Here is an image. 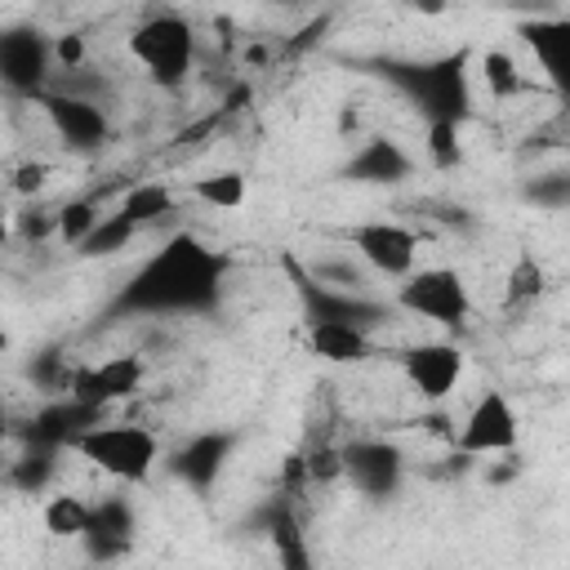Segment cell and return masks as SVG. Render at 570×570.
I'll return each instance as SVG.
<instances>
[{
    "mask_svg": "<svg viewBox=\"0 0 570 570\" xmlns=\"http://www.w3.org/2000/svg\"><path fill=\"white\" fill-rule=\"evenodd\" d=\"M227 258L214 254L191 232H174L120 289V312H200L218 298Z\"/></svg>",
    "mask_w": 570,
    "mask_h": 570,
    "instance_id": "6da1fadb",
    "label": "cell"
},
{
    "mask_svg": "<svg viewBox=\"0 0 570 570\" xmlns=\"http://www.w3.org/2000/svg\"><path fill=\"white\" fill-rule=\"evenodd\" d=\"M67 450L120 485L147 481L160 463V436L147 423H125V419H102L85 428Z\"/></svg>",
    "mask_w": 570,
    "mask_h": 570,
    "instance_id": "7a4b0ae2",
    "label": "cell"
},
{
    "mask_svg": "<svg viewBox=\"0 0 570 570\" xmlns=\"http://www.w3.org/2000/svg\"><path fill=\"white\" fill-rule=\"evenodd\" d=\"M129 53L147 71L151 85L178 89L196 67V31H191V22L183 13L156 9L129 31Z\"/></svg>",
    "mask_w": 570,
    "mask_h": 570,
    "instance_id": "3957f363",
    "label": "cell"
},
{
    "mask_svg": "<svg viewBox=\"0 0 570 570\" xmlns=\"http://www.w3.org/2000/svg\"><path fill=\"white\" fill-rule=\"evenodd\" d=\"M396 307L423 325L436 330H463L472 316V289L468 276L450 263L436 267H414L401 285H396Z\"/></svg>",
    "mask_w": 570,
    "mask_h": 570,
    "instance_id": "277c9868",
    "label": "cell"
},
{
    "mask_svg": "<svg viewBox=\"0 0 570 570\" xmlns=\"http://www.w3.org/2000/svg\"><path fill=\"white\" fill-rule=\"evenodd\" d=\"M147 383V365L138 352H116V356H102V361H80L67 370V387L62 396H71L76 405L85 410H111L129 396H138Z\"/></svg>",
    "mask_w": 570,
    "mask_h": 570,
    "instance_id": "5b68a950",
    "label": "cell"
},
{
    "mask_svg": "<svg viewBox=\"0 0 570 570\" xmlns=\"http://www.w3.org/2000/svg\"><path fill=\"white\" fill-rule=\"evenodd\" d=\"M347 245H352V254L374 276H387V281H405L419 267V232L405 227V223H396V218L356 223L347 232Z\"/></svg>",
    "mask_w": 570,
    "mask_h": 570,
    "instance_id": "8992f818",
    "label": "cell"
},
{
    "mask_svg": "<svg viewBox=\"0 0 570 570\" xmlns=\"http://www.w3.org/2000/svg\"><path fill=\"white\" fill-rule=\"evenodd\" d=\"M517 441H521V414L494 387L481 392L468 405V414H463V423L454 432V450L468 454V459H476V454H512Z\"/></svg>",
    "mask_w": 570,
    "mask_h": 570,
    "instance_id": "52a82bcc",
    "label": "cell"
},
{
    "mask_svg": "<svg viewBox=\"0 0 570 570\" xmlns=\"http://www.w3.org/2000/svg\"><path fill=\"white\" fill-rule=\"evenodd\" d=\"M53 80L49 36L36 27H4L0 31V85L18 98H40Z\"/></svg>",
    "mask_w": 570,
    "mask_h": 570,
    "instance_id": "ba28073f",
    "label": "cell"
},
{
    "mask_svg": "<svg viewBox=\"0 0 570 570\" xmlns=\"http://www.w3.org/2000/svg\"><path fill=\"white\" fill-rule=\"evenodd\" d=\"M463 370H468V356H463V347L454 338H423V343L401 352V374H405L410 392L423 396L428 405L450 401V392L459 387Z\"/></svg>",
    "mask_w": 570,
    "mask_h": 570,
    "instance_id": "9c48e42d",
    "label": "cell"
},
{
    "mask_svg": "<svg viewBox=\"0 0 570 570\" xmlns=\"http://www.w3.org/2000/svg\"><path fill=\"white\" fill-rule=\"evenodd\" d=\"M343 481H352V490L365 499H392L405 481L401 445H392L383 436H361V441L343 445Z\"/></svg>",
    "mask_w": 570,
    "mask_h": 570,
    "instance_id": "30bf717a",
    "label": "cell"
},
{
    "mask_svg": "<svg viewBox=\"0 0 570 570\" xmlns=\"http://www.w3.org/2000/svg\"><path fill=\"white\" fill-rule=\"evenodd\" d=\"M410 89H414L419 107L428 111V120L459 125L468 116V53H450V58H432V62L414 67Z\"/></svg>",
    "mask_w": 570,
    "mask_h": 570,
    "instance_id": "8fae6325",
    "label": "cell"
},
{
    "mask_svg": "<svg viewBox=\"0 0 570 570\" xmlns=\"http://www.w3.org/2000/svg\"><path fill=\"white\" fill-rule=\"evenodd\" d=\"M40 107H45V120H49L53 138L67 151L89 156V151L107 147L111 120H107L102 102H85V98H67V94H40Z\"/></svg>",
    "mask_w": 570,
    "mask_h": 570,
    "instance_id": "7c38bea8",
    "label": "cell"
},
{
    "mask_svg": "<svg viewBox=\"0 0 570 570\" xmlns=\"http://www.w3.org/2000/svg\"><path fill=\"white\" fill-rule=\"evenodd\" d=\"M85 548L94 561H116L129 543H134V503L125 494H107L89 508V525H85Z\"/></svg>",
    "mask_w": 570,
    "mask_h": 570,
    "instance_id": "4fadbf2b",
    "label": "cell"
},
{
    "mask_svg": "<svg viewBox=\"0 0 570 570\" xmlns=\"http://www.w3.org/2000/svg\"><path fill=\"white\" fill-rule=\"evenodd\" d=\"M307 347L325 365H365L379 352L374 334L352 321H307Z\"/></svg>",
    "mask_w": 570,
    "mask_h": 570,
    "instance_id": "5bb4252c",
    "label": "cell"
},
{
    "mask_svg": "<svg viewBox=\"0 0 570 570\" xmlns=\"http://www.w3.org/2000/svg\"><path fill=\"white\" fill-rule=\"evenodd\" d=\"M232 432H196L187 436L178 450H174V476H183L191 490H209L218 481V472L227 468V454H232Z\"/></svg>",
    "mask_w": 570,
    "mask_h": 570,
    "instance_id": "9a60e30c",
    "label": "cell"
},
{
    "mask_svg": "<svg viewBox=\"0 0 570 570\" xmlns=\"http://www.w3.org/2000/svg\"><path fill=\"white\" fill-rule=\"evenodd\" d=\"M347 174H352L356 183H401V178L414 174V160H410L392 138H370V142L356 151V160L347 165Z\"/></svg>",
    "mask_w": 570,
    "mask_h": 570,
    "instance_id": "2e32d148",
    "label": "cell"
},
{
    "mask_svg": "<svg viewBox=\"0 0 570 570\" xmlns=\"http://www.w3.org/2000/svg\"><path fill=\"white\" fill-rule=\"evenodd\" d=\"M89 508H94V499H85L80 490H49L40 503V525L53 539H80L89 525Z\"/></svg>",
    "mask_w": 570,
    "mask_h": 570,
    "instance_id": "e0dca14e",
    "label": "cell"
},
{
    "mask_svg": "<svg viewBox=\"0 0 570 570\" xmlns=\"http://www.w3.org/2000/svg\"><path fill=\"white\" fill-rule=\"evenodd\" d=\"M174 187L169 183H134L125 196H120V205H116V214L125 218V223H134L138 232H147L151 223H160V218H169L174 214Z\"/></svg>",
    "mask_w": 570,
    "mask_h": 570,
    "instance_id": "ac0fdd59",
    "label": "cell"
},
{
    "mask_svg": "<svg viewBox=\"0 0 570 570\" xmlns=\"http://www.w3.org/2000/svg\"><path fill=\"white\" fill-rule=\"evenodd\" d=\"M267 539L276 548L281 570H312V543H307V534H303V525L289 508H276L267 517Z\"/></svg>",
    "mask_w": 570,
    "mask_h": 570,
    "instance_id": "d6986e66",
    "label": "cell"
},
{
    "mask_svg": "<svg viewBox=\"0 0 570 570\" xmlns=\"http://www.w3.org/2000/svg\"><path fill=\"white\" fill-rule=\"evenodd\" d=\"M98 223H102V205H98L94 196H76V200H62V205L53 209V236H58L67 249H80Z\"/></svg>",
    "mask_w": 570,
    "mask_h": 570,
    "instance_id": "ffe728a7",
    "label": "cell"
},
{
    "mask_svg": "<svg viewBox=\"0 0 570 570\" xmlns=\"http://www.w3.org/2000/svg\"><path fill=\"white\" fill-rule=\"evenodd\" d=\"M191 196L205 200L209 209H240L249 200V183L240 169H214V174L191 183Z\"/></svg>",
    "mask_w": 570,
    "mask_h": 570,
    "instance_id": "44dd1931",
    "label": "cell"
},
{
    "mask_svg": "<svg viewBox=\"0 0 570 570\" xmlns=\"http://www.w3.org/2000/svg\"><path fill=\"white\" fill-rule=\"evenodd\" d=\"M58 454L62 450H40V445H27L22 459L9 463V481L22 490V494H45L49 481L58 476Z\"/></svg>",
    "mask_w": 570,
    "mask_h": 570,
    "instance_id": "7402d4cb",
    "label": "cell"
},
{
    "mask_svg": "<svg viewBox=\"0 0 570 570\" xmlns=\"http://www.w3.org/2000/svg\"><path fill=\"white\" fill-rule=\"evenodd\" d=\"M138 236H142V232H138L134 223H125V218L111 209V214H102V223L89 232V240H85L76 254H85V258H111V254L129 249Z\"/></svg>",
    "mask_w": 570,
    "mask_h": 570,
    "instance_id": "603a6c76",
    "label": "cell"
},
{
    "mask_svg": "<svg viewBox=\"0 0 570 570\" xmlns=\"http://www.w3.org/2000/svg\"><path fill=\"white\" fill-rule=\"evenodd\" d=\"M481 85L494 98H517L525 89V76H521V67H517V58L508 49H485L481 53Z\"/></svg>",
    "mask_w": 570,
    "mask_h": 570,
    "instance_id": "cb8c5ba5",
    "label": "cell"
},
{
    "mask_svg": "<svg viewBox=\"0 0 570 570\" xmlns=\"http://www.w3.org/2000/svg\"><path fill=\"white\" fill-rule=\"evenodd\" d=\"M428 160L436 169H454L463 160V142H459V125L454 120H428Z\"/></svg>",
    "mask_w": 570,
    "mask_h": 570,
    "instance_id": "d4e9b609",
    "label": "cell"
},
{
    "mask_svg": "<svg viewBox=\"0 0 570 570\" xmlns=\"http://www.w3.org/2000/svg\"><path fill=\"white\" fill-rule=\"evenodd\" d=\"M543 281H548V276H543V267H539V263L525 254V258H517V267L508 272V281H503L508 289H503V298H508L512 307H521V303H534V298L543 294Z\"/></svg>",
    "mask_w": 570,
    "mask_h": 570,
    "instance_id": "484cf974",
    "label": "cell"
},
{
    "mask_svg": "<svg viewBox=\"0 0 570 570\" xmlns=\"http://www.w3.org/2000/svg\"><path fill=\"white\" fill-rule=\"evenodd\" d=\"M49 58H53V76H67V71L89 67V40H85V31H58L49 40Z\"/></svg>",
    "mask_w": 570,
    "mask_h": 570,
    "instance_id": "4316f807",
    "label": "cell"
},
{
    "mask_svg": "<svg viewBox=\"0 0 570 570\" xmlns=\"http://www.w3.org/2000/svg\"><path fill=\"white\" fill-rule=\"evenodd\" d=\"M303 472L307 481H321V485L343 481V445H312L303 454Z\"/></svg>",
    "mask_w": 570,
    "mask_h": 570,
    "instance_id": "83f0119b",
    "label": "cell"
},
{
    "mask_svg": "<svg viewBox=\"0 0 570 570\" xmlns=\"http://www.w3.org/2000/svg\"><path fill=\"white\" fill-rule=\"evenodd\" d=\"M566 36V22H530L525 27V45L539 53V67L552 76V40Z\"/></svg>",
    "mask_w": 570,
    "mask_h": 570,
    "instance_id": "f1b7e54d",
    "label": "cell"
},
{
    "mask_svg": "<svg viewBox=\"0 0 570 570\" xmlns=\"http://www.w3.org/2000/svg\"><path fill=\"white\" fill-rule=\"evenodd\" d=\"M49 174H53V169H49L45 160H22V165L9 174V178H13L9 187H13L18 196H27V200H31V196H40V191L49 187Z\"/></svg>",
    "mask_w": 570,
    "mask_h": 570,
    "instance_id": "f546056e",
    "label": "cell"
},
{
    "mask_svg": "<svg viewBox=\"0 0 570 570\" xmlns=\"http://www.w3.org/2000/svg\"><path fill=\"white\" fill-rule=\"evenodd\" d=\"M13 240V214H9V205H4V196H0V249Z\"/></svg>",
    "mask_w": 570,
    "mask_h": 570,
    "instance_id": "4dcf8cb0",
    "label": "cell"
}]
</instances>
